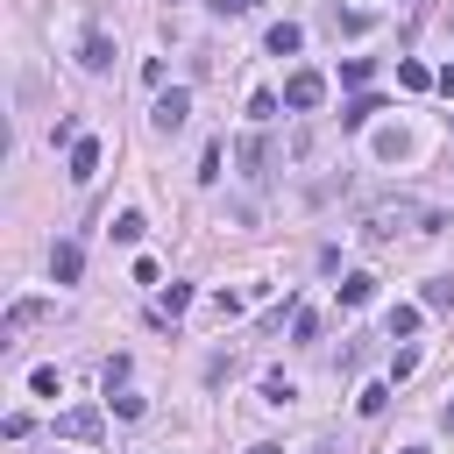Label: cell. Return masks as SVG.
Here are the masks:
<instances>
[{
  "label": "cell",
  "instance_id": "8992f818",
  "mask_svg": "<svg viewBox=\"0 0 454 454\" xmlns=\"http://www.w3.org/2000/svg\"><path fill=\"white\" fill-rule=\"evenodd\" d=\"M92 177H99V142L78 135V142H71V184H92Z\"/></svg>",
  "mask_w": 454,
  "mask_h": 454
},
{
  "label": "cell",
  "instance_id": "484cf974",
  "mask_svg": "<svg viewBox=\"0 0 454 454\" xmlns=\"http://www.w3.org/2000/svg\"><path fill=\"white\" fill-rule=\"evenodd\" d=\"M312 454H340V447H333V433H319V440H312Z\"/></svg>",
  "mask_w": 454,
  "mask_h": 454
},
{
  "label": "cell",
  "instance_id": "9c48e42d",
  "mask_svg": "<svg viewBox=\"0 0 454 454\" xmlns=\"http://www.w3.org/2000/svg\"><path fill=\"white\" fill-rule=\"evenodd\" d=\"M78 270H85V248H78V241H57V248H50V277H57V284H71Z\"/></svg>",
  "mask_w": 454,
  "mask_h": 454
},
{
  "label": "cell",
  "instance_id": "ba28073f",
  "mask_svg": "<svg viewBox=\"0 0 454 454\" xmlns=\"http://www.w3.org/2000/svg\"><path fill=\"white\" fill-rule=\"evenodd\" d=\"M78 64H85V71H106V64H114V43H106V28H85V43H78Z\"/></svg>",
  "mask_w": 454,
  "mask_h": 454
},
{
  "label": "cell",
  "instance_id": "52a82bcc",
  "mask_svg": "<svg viewBox=\"0 0 454 454\" xmlns=\"http://www.w3.org/2000/svg\"><path fill=\"white\" fill-rule=\"evenodd\" d=\"M234 156H241V170H248L255 184L270 177V142H262V135H241V142H234Z\"/></svg>",
  "mask_w": 454,
  "mask_h": 454
},
{
  "label": "cell",
  "instance_id": "4316f807",
  "mask_svg": "<svg viewBox=\"0 0 454 454\" xmlns=\"http://www.w3.org/2000/svg\"><path fill=\"white\" fill-rule=\"evenodd\" d=\"M440 426H447V433H454V397H447V411H440Z\"/></svg>",
  "mask_w": 454,
  "mask_h": 454
},
{
  "label": "cell",
  "instance_id": "f1b7e54d",
  "mask_svg": "<svg viewBox=\"0 0 454 454\" xmlns=\"http://www.w3.org/2000/svg\"><path fill=\"white\" fill-rule=\"evenodd\" d=\"M447 128H454V114H447Z\"/></svg>",
  "mask_w": 454,
  "mask_h": 454
},
{
  "label": "cell",
  "instance_id": "2e32d148",
  "mask_svg": "<svg viewBox=\"0 0 454 454\" xmlns=\"http://www.w3.org/2000/svg\"><path fill=\"white\" fill-rule=\"evenodd\" d=\"M426 312H454V277H433L426 284Z\"/></svg>",
  "mask_w": 454,
  "mask_h": 454
},
{
  "label": "cell",
  "instance_id": "9a60e30c",
  "mask_svg": "<svg viewBox=\"0 0 454 454\" xmlns=\"http://www.w3.org/2000/svg\"><path fill=\"white\" fill-rule=\"evenodd\" d=\"M419 333V305H390V340H411Z\"/></svg>",
  "mask_w": 454,
  "mask_h": 454
},
{
  "label": "cell",
  "instance_id": "603a6c76",
  "mask_svg": "<svg viewBox=\"0 0 454 454\" xmlns=\"http://www.w3.org/2000/svg\"><path fill=\"white\" fill-rule=\"evenodd\" d=\"M99 376H106V390H121V383H128V355H106V369H99Z\"/></svg>",
  "mask_w": 454,
  "mask_h": 454
},
{
  "label": "cell",
  "instance_id": "6da1fadb",
  "mask_svg": "<svg viewBox=\"0 0 454 454\" xmlns=\"http://www.w3.org/2000/svg\"><path fill=\"white\" fill-rule=\"evenodd\" d=\"M411 220H419V234H440V213H426V206H411V199H383V206H369L355 234H362L369 248H383V241H390L397 227H411Z\"/></svg>",
  "mask_w": 454,
  "mask_h": 454
},
{
  "label": "cell",
  "instance_id": "7402d4cb",
  "mask_svg": "<svg viewBox=\"0 0 454 454\" xmlns=\"http://www.w3.org/2000/svg\"><path fill=\"white\" fill-rule=\"evenodd\" d=\"M220 156H227V149H220V142H206V156H199V184H213V177H220Z\"/></svg>",
  "mask_w": 454,
  "mask_h": 454
},
{
  "label": "cell",
  "instance_id": "7a4b0ae2",
  "mask_svg": "<svg viewBox=\"0 0 454 454\" xmlns=\"http://www.w3.org/2000/svg\"><path fill=\"white\" fill-rule=\"evenodd\" d=\"M50 312H57L50 298H14V305H7V319H0V348H14V340H21L28 326H43Z\"/></svg>",
  "mask_w": 454,
  "mask_h": 454
},
{
  "label": "cell",
  "instance_id": "8fae6325",
  "mask_svg": "<svg viewBox=\"0 0 454 454\" xmlns=\"http://www.w3.org/2000/svg\"><path fill=\"white\" fill-rule=\"evenodd\" d=\"M369 298H376V277L369 270H348L340 277V305H369Z\"/></svg>",
  "mask_w": 454,
  "mask_h": 454
},
{
  "label": "cell",
  "instance_id": "277c9868",
  "mask_svg": "<svg viewBox=\"0 0 454 454\" xmlns=\"http://www.w3.org/2000/svg\"><path fill=\"white\" fill-rule=\"evenodd\" d=\"M319 99H326V78H319V71H291V78H284V106H291V114H312Z\"/></svg>",
  "mask_w": 454,
  "mask_h": 454
},
{
  "label": "cell",
  "instance_id": "30bf717a",
  "mask_svg": "<svg viewBox=\"0 0 454 454\" xmlns=\"http://www.w3.org/2000/svg\"><path fill=\"white\" fill-rule=\"evenodd\" d=\"M376 114H383V99H376V92H355V99L340 106V128H369Z\"/></svg>",
  "mask_w": 454,
  "mask_h": 454
},
{
  "label": "cell",
  "instance_id": "ffe728a7",
  "mask_svg": "<svg viewBox=\"0 0 454 454\" xmlns=\"http://www.w3.org/2000/svg\"><path fill=\"white\" fill-rule=\"evenodd\" d=\"M383 404H390V390H383V383H369V390H362V397H355V411H362V419H376V411H383Z\"/></svg>",
  "mask_w": 454,
  "mask_h": 454
},
{
  "label": "cell",
  "instance_id": "5bb4252c",
  "mask_svg": "<svg viewBox=\"0 0 454 454\" xmlns=\"http://www.w3.org/2000/svg\"><path fill=\"white\" fill-rule=\"evenodd\" d=\"M184 305H192V284H170V291H163V298H156V319H177V312H184Z\"/></svg>",
  "mask_w": 454,
  "mask_h": 454
},
{
  "label": "cell",
  "instance_id": "4fadbf2b",
  "mask_svg": "<svg viewBox=\"0 0 454 454\" xmlns=\"http://www.w3.org/2000/svg\"><path fill=\"white\" fill-rule=\"evenodd\" d=\"M397 85H404V92H426V85H433V71H426L419 57H404V64H397Z\"/></svg>",
  "mask_w": 454,
  "mask_h": 454
},
{
  "label": "cell",
  "instance_id": "5b68a950",
  "mask_svg": "<svg viewBox=\"0 0 454 454\" xmlns=\"http://www.w3.org/2000/svg\"><path fill=\"white\" fill-rule=\"evenodd\" d=\"M57 433H64V440H99V433H106V419H99L92 404H78V411H64V419H57Z\"/></svg>",
  "mask_w": 454,
  "mask_h": 454
},
{
  "label": "cell",
  "instance_id": "3957f363",
  "mask_svg": "<svg viewBox=\"0 0 454 454\" xmlns=\"http://www.w3.org/2000/svg\"><path fill=\"white\" fill-rule=\"evenodd\" d=\"M184 114H192V92H184V85H170V92H156L149 128H156V135H177V128H184Z\"/></svg>",
  "mask_w": 454,
  "mask_h": 454
},
{
  "label": "cell",
  "instance_id": "d4e9b609",
  "mask_svg": "<svg viewBox=\"0 0 454 454\" xmlns=\"http://www.w3.org/2000/svg\"><path fill=\"white\" fill-rule=\"evenodd\" d=\"M433 85H440V92L454 99V64H440V71H433Z\"/></svg>",
  "mask_w": 454,
  "mask_h": 454
},
{
  "label": "cell",
  "instance_id": "cb8c5ba5",
  "mask_svg": "<svg viewBox=\"0 0 454 454\" xmlns=\"http://www.w3.org/2000/svg\"><path fill=\"white\" fill-rule=\"evenodd\" d=\"M206 7H213V14H220V21H227V14H255V7H262V0H206Z\"/></svg>",
  "mask_w": 454,
  "mask_h": 454
},
{
  "label": "cell",
  "instance_id": "7c38bea8",
  "mask_svg": "<svg viewBox=\"0 0 454 454\" xmlns=\"http://www.w3.org/2000/svg\"><path fill=\"white\" fill-rule=\"evenodd\" d=\"M298 43H305L298 21H277V28H270V57H298Z\"/></svg>",
  "mask_w": 454,
  "mask_h": 454
},
{
  "label": "cell",
  "instance_id": "83f0119b",
  "mask_svg": "<svg viewBox=\"0 0 454 454\" xmlns=\"http://www.w3.org/2000/svg\"><path fill=\"white\" fill-rule=\"evenodd\" d=\"M248 454H284V447H270V440H262V447H248Z\"/></svg>",
  "mask_w": 454,
  "mask_h": 454
},
{
  "label": "cell",
  "instance_id": "e0dca14e",
  "mask_svg": "<svg viewBox=\"0 0 454 454\" xmlns=\"http://www.w3.org/2000/svg\"><path fill=\"white\" fill-rule=\"evenodd\" d=\"M397 156H404V128H383L376 135V163H397Z\"/></svg>",
  "mask_w": 454,
  "mask_h": 454
},
{
  "label": "cell",
  "instance_id": "44dd1931",
  "mask_svg": "<svg viewBox=\"0 0 454 454\" xmlns=\"http://www.w3.org/2000/svg\"><path fill=\"white\" fill-rule=\"evenodd\" d=\"M277 106H284L277 92H255V99H248V121H277Z\"/></svg>",
  "mask_w": 454,
  "mask_h": 454
},
{
  "label": "cell",
  "instance_id": "d6986e66",
  "mask_svg": "<svg viewBox=\"0 0 454 454\" xmlns=\"http://www.w3.org/2000/svg\"><path fill=\"white\" fill-rule=\"evenodd\" d=\"M262 397H270V404H291L298 383H291V376H262Z\"/></svg>",
  "mask_w": 454,
  "mask_h": 454
},
{
  "label": "cell",
  "instance_id": "ac0fdd59",
  "mask_svg": "<svg viewBox=\"0 0 454 454\" xmlns=\"http://www.w3.org/2000/svg\"><path fill=\"white\" fill-rule=\"evenodd\" d=\"M142 227H149L142 213H121V220H114V241H121V248H135V241H142Z\"/></svg>",
  "mask_w": 454,
  "mask_h": 454
}]
</instances>
